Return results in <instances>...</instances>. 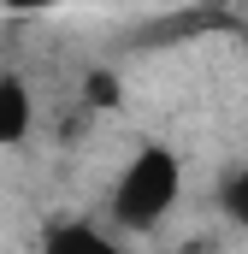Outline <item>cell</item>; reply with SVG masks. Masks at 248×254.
<instances>
[{"label":"cell","instance_id":"6da1fadb","mask_svg":"<svg viewBox=\"0 0 248 254\" xmlns=\"http://www.w3.org/2000/svg\"><path fill=\"white\" fill-rule=\"evenodd\" d=\"M184 201V160L166 148V142H142L124 172L113 178V225L130 231V237H148L172 219V207Z\"/></svg>","mask_w":248,"mask_h":254},{"label":"cell","instance_id":"7a4b0ae2","mask_svg":"<svg viewBox=\"0 0 248 254\" xmlns=\"http://www.w3.org/2000/svg\"><path fill=\"white\" fill-rule=\"evenodd\" d=\"M42 254H130V249L95 219H54L42 237Z\"/></svg>","mask_w":248,"mask_h":254},{"label":"cell","instance_id":"3957f363","mask_svg":"<svg viewBox=\"0 0 248 254\" xmlns=\"http://www.w3.org/2000/svg\"><path fill=\"white\" fill-rule=\"evenodd\" d=\"M30 130H36V89L18 71H0V148L30 142Z\"/></svg>","mask_w":248,"mask_h":254},{"label":"cell","instance_id":"277c9868","mask_svg":"<svg viewBox=\"0 0 248 254\" xmlns=\"http://www.w3.org/2000/svg\"><path fill=\"white\" fill-rule=\"evenodd\" d=\"M219 213H225L237 231H248V160L225 172V184H219Z\"/></svg>","mask_w":248,"mask_h":254},{"label":"cell","instance_id":"5b68a950","mask_svg":"<svg viewBox=\"0 0 248 254\" xmlns=\"http://www.w3.org/2000/svg\"><path fill=\"white\" fill-rule=\"evenodd\" d=\"M83 95H89V107H119L124 83L113 77V71H89V77H83Z\"/></svg>","mask_w":248,"mask_h":254},{"label":"cell","instance_id":"8992f818","mask_svg":"<svg viewBox=\"0 0 248 254\" xmlns=\"http://www.w3.org/2000/svg\"><path fill=\"white\" fill-rule=\"evenodd\" d=\"M6 12H54V6H65V0H0Z\"/></svg>","mask_w":248,"mask_h":254}]
</instances>
